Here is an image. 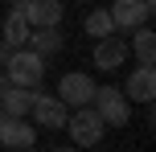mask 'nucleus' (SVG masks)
<instances>
[{
    "mask_svg": "<svg viewBox=\"0 0 156 152\" xmlns=\"http://www.w3.org/2000/svg\"><path fill=\"white\" fill-rule=\"evenodd\" d=\"M103 128H107V123L99 119V111H94L90 103H86V107H74V115L66 119V132H70L74 148H90V144H99V140H103Z\"/></svg>",
    "mask_w": 156,
    "mask_h": 152,
    "instance_id": "3",
    "label": "nucleus"
},
{
    "mask_svg": "<svg viewBox=\"0 0 156 152\" xmlns=\"http://www.w3.org/2000/svg\"><path fill=\"white\" fill-rule=\"evenodd\" d=\"M25 152H37V148H25Z\"/></svg>",
    "mask_w": 156,
    "mask_h": 152,
    "instance_id": "20",
    "label": "nucleus"
},
{
    "mask_svg": "<svg viewBox=\"0 0 156 152\" xmlns=\"http://www.w3.org/2000/svg\"><path fill=\"white\" fill-rule=\"evenodd\" d=\"M29 33H33V25L25 21V12H8L4 25H0V45H4L8 54H12V49H25Z\"/></svg>",
    "mask_w": 156,
    "mask_h": 152,
    "instance_id": "10",
    "label": "nucleus"
},
{
    "mask_svg": "<svg viewBox=\"0 0 156 152\" xmlns=\"http://www.w3.org/2000/svg\"><path fill=\"white\" fill-rule=\"evenodd\" d=\"M86 33H90L94 41H103V37H111V33H115V25H111V12H107V8L86 12Z\"/></svg>",
    "mask_w": 156,
    "mask_h": 152,
    "instance_id": "15",
    "label": "nucleus"
},
{
    "mask_svg": "<svg viewBox=\"0 0 156 152\" xmlns=\"http://www.w3.org/2000/svg\"><path fill=\"white\" fill-rule=\"evenodd\" d=\"M54 152H78V148H54Z\"/></svg>",
    "mask_w": 156,
    "mask_h": 152,
    "instance_id": "18",
    "label": "nucleus"
},
{
    "mask_svg": "<svg viewBox=\"0 0 156 152\" xmlns=\"http://www.w3.org/2000/svg\"><path fill=\"white\" fill-rule=\"evenodd\" d=\"M25 21H29L33 29L58 25L62 21V0H29V4H25Z\"/></svg>",
    "mask_w": 156,
    "mask_h": 152,
    "instance_id": "11",
    "label": "nucleus"
},
{
    "mask_svg": "<svg viewBox=\"0 0 156 152\" xmlns=\"http://www.w3.org/2000/svg\"><path fill=\"white\" fill-rule=\"evenodd\" d=\"M25 4L29 0H8V12H25Z\"/></svg>",
    "mask_w": 156,
    "mask_h": 152,
    "instance_id": "16",
    "label": "nucleus"
},
{
    "mask_svg": "<svg viewBox=\"0 0 156 152\" xmlns=\"http://www.w3.org/2000/svg\"><path fill=\"white\" fill-rule=\"evenodd\" d=\"M152 8H156L152 0H115L107 12H111L115 33H132V29H140V25L152 21Z\"/></svg>",
    "mask_w": 156,
    "mask_h": 152,
    "instance_id": "4",
    "label": "nucleus"
},
{
    "mask_svg": "<svg viewBox=\"0 0 156 152\" xmlns=\"http://www.w3.org/2000/svg\"><path fill=\"white\" fill-rule=\"evenodd\" d=\"M58 99H62L66 107H86V103L94 99V78L82 74V70L62 74V82H58Z\"/></svg>",
    "mask_w": 156,
    "mask_h": 152,
    "instance_id": "5",
    "label": "nucleus"
},
{
    "mask_svg": "<svg viewBox=\"0 0 156 152\" xmlns=\"http://www.w3.org/2000/svg\"><path fill=\"white\" fill-rule=\"evenodd\" d=\"M90 107L99 111V119L107 123V128H123V123L132 119V103L123 99V90H119V87H94Z\"/></svg>",
    "mask_w": 156,
    "mask_h": 152,
    "instance_id": "2",
    "label": "nucleus"
},
{
    "mask_svg": "<svg viewBox=\"0 0 156 152\" xmlns=\"http://www.w3.org/2000/svg\"><path fill=\"white\" fill-rule=\"evenodd\" d=\"M8 87H12V82H8V74L0 70V90H8Z\"/></svg>",
    "mask_w": 156,
    "mask_h": 152,
    "instance_id": "17",
    "label": "nucleus"
},
{
    "mask_svg": "<svg viewBox=\"0 0 156 152\" xmlns=\"http://www.w3.org/2000/svg\"><path fill=\"white\" fill-rule=\"evenodd\" d=\"M33 95H37V90H29V87H8V90H0V115H16V119H25L29 107H33Z\"/></svg>",
    "mask_w": 156,
    "mask_h": 152,
    "instance_id": "12",
    "label": "nucleus"
},
{
    "mask_svg": "<svg viewBox=\"0 0 156 152\" xmlns=\"http://www.w3.org/2000/svg\"><path fill=\"white\" fill-rule=\"evenodd\" d=\"M152 95H156V70L152 66H136L123 82V99L127 103H152Z\"/></svg>",
    "mask_w": 156,
    "mask_h": 152,
    "instance_id": "8",
    "label": "nucleus"
},
{
    "mask_svg": "<svg viewBox=\"0 0 156 152\" xmlns=\"http://www.w3.org/2000/svg\"><path fill=\"white\" fill-rule=\"evenodd\" d=\"M33 140H37V132H33L25 119H16V115H0V148L25 152V148H33Z\"/></svg>",
    "mask_w": 156,
    "mask_h": 152,
    "instance_id": "7",
    "label": "nucleus"
},
{
    "mask_svg": "<svg viewBox=\"0 0 156 152\" xmlns=\"http://www.w3.org/2000/svg\"><path fill=\"white\" fill-rule=\"evenodd\" d=\"M62 41H66V37L58 33V25H45V29H33L25 45H29V49H33L37 58H54L58 49H62Z\"/></svg>",
    "mask_w": 156,
    "mask_h": 152,
    "instance_id": "13",
    "label": "nucleus"
},
{
    "mask_svg": "<svg viewBox=\"0 0 156 152\" xmlns=\"http://www.w3.org/2000/svg\"><path fill=\"white\" fill-rule=\"evenodd\" d=\"M127 62V41L123 37H103V41H94V66L99 70H119V66Z\"/></svg>",
    "mask_w": 156,
    "mask_h": 152,
    "instance_id": "9",
    "label": "nucleus"
},
{
    "mask_svg": "<svg viewBox=\"0 0 156 152\" xmlns=\"http://www.w3.org/2000/svg\"><path fill=\"white\" fill-rule=\"evenodd\" d=\"M4 54H8V49H4V45H0V62H4Z\"/></svg>",
    "mask_w": 156,
    "mask_h": 152,
    "instance_id": "19",
    "label": "nucleus"
},
{
    "mask_svg": "<svg viewBox=\"0 0 156 152\" xmlns=\"http://www.w3.org/2000/svg\"><path fill=\"white\" fill-rule=\"evenodd\" d=\"M132 33H136V37H132L136 62H140V66H152V62H156V37H152V29L140 25V29H132Z\"/></svg>",
    "mask_w": 156,
    "mask_h": 152,
    "instance_id": "14",
    "label": "nucleus"
},
{
    "mask_svg": "<svg viewBox=\"0 0 156 152\" xmlns=\"http://www.w3.org/2000/svg\"><path fill=\"white\" fill-rule=\"evenodd\" d=\"M33 119L41 123V128L45 132H58V128H66V103L58 95H45V90H37V95H33Z\"/></svg>",
    "mask_w": 156,
    "mask_h": 152,
    "instance_id": "6",
    "label": "nucleus"
},
{
    "mask_svg": "<svg viewBox=\"0 0 156 152\" xmlns=\"http://www.w3.org/2000/svg\"><path fill=\"white\" fill-rule=\"evenodd\" d=\"M4 74H8L12 87L37 90L41 78H45V58H37L29 45H25V49H12V54H4Z\"/></svg>",
    "mask_w": 156,
    "mask_h": 152,
    "instance_id": "1",
    "label": "nucleus"
}]
</instances>
